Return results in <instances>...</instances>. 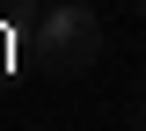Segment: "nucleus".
<instances>
[{"instance_id": "f257e3e1", "label": "nucleus", "mask_w": 146, "mask_h": 131, "mask_svg": "<svg viewBox=\"0 0 146 131\" xmlns=\"http://www.w3.org/2000/svg\"><path fill=\"white\" fill-rule=\"evenodd\" d=\"M44 66H58V73H80L95 58V44H102V22H95L88 0H51L44 7Z\"/></svg>"}, {"instance_id": "f03ea898", "label": "nucleus", "mask_w": 146, "mask_h": 131, "mask_svg": "<svg viewBox=\"0 0 146 131\" xmlns=\"http://www.w3.org/2000/svg\"><path fill=\"white\" fill-rule=\"evenodd\" d=\"M139 15H146V0H139Z\"/></svg>"}]
</instances>
